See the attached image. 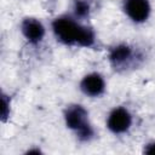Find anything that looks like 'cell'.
<instances>
[{"label":"cell","mask_w":155,"mask_h":155,"mask_svg":"<svg viewBox=\"0 0 155 155\" xmlns=\"http://www.w3.org/2000/svg\"><path fill=\"white\" fill-rule=\"evenodd\" d=\"M51 30L58 42L65 46L88 48L96 44V33L71 13L59 15L51 22Z\"/></svg>","instance_id":"cell-1"},{"label":"cell","mask_w":155,"mask_h":155,"mask_svg":"<svg viewBox=\"0 0 155 155\" xmlns=\"http://www.w3.org/2000/svg\"><path fill=\"white\" fill-rule=\"evenodd\" d=\"M63 119L67 128L70 130L80 142L88 143L94 138L96 131L90 121L88 111L84 105L78 103L67 105Z\"/></svg>","instance_id":"cell-2"},{"label":"cell","mask_w":155,"mask_h":155,"mask_svg":"<svg viewBox=\"0 0 155 155\" xmlns=\"http://www.w3.org/2000/svg\"><path fill=\"white\" fill-rule=\"evenodd\" d=\"M0 119L1 122L5 124L11 115V98L4 91L1 92V101H0Z\"/></svg>","instance_id":"cell-9"},{"label":"cell","mask_w":155,"mask_h":155,"mask_svg":"<svg viewBox=\"0 0 155 155\" xmlns=\"http://www.w3.org/2000/svg\"><path fill=\"white\" fill-rule=\"evenodd\" d=\"M79 88L81 93L88 98H99L107 91V81L101 73L91 71L81 78Z\"/></svg>","instance_id":"cell-7"},{"label":"cell","mask_w":155,"mask_h":155,"mask_svg":"<svg viewBox=\"0 0 155 155\" xmlns=\"http://www.w3.org/2000/svg\"><path fill=\"white\" fill-rule=\"evenodd\" d=\"M91 13V4L88 0H74L71 5V15L80 19L85 21L90 17Z\"/></svg>","instance_id":"cell-8"},{"label":"cell","mask_w":155,"mask_h":155,"mask_svg":"<svg viewBox=\"0 0 155 155\" xmlns=\"http://www.w3.org/2000/svg\"><path fill=\"white\" fill-rule=\"evenodd\" d=\"M144 153L154 155V154H155V142H151V143L147 144V145L144 147Z\"/></svg>","instance_id":"cell-10"},{"label":"cell","mask_w":155,"mask_h":155,"mask_svg":"<svg viewBox=\"0 0 155 155\" xmlns=\"http://www.w3.org/2000/svg\"><path fill=\"white\" fill-rule=\"evenodd\" d=\"M19 30L24 40L30 45H39L46 36V27L41 19L27 16L21 21Z\"/></svg>","instance_id":"cell-5"},{"label":"cell","mask_w":155,"mask_h":155,"mask_svg":"<svg viewBox=\"0 0 155 155\" xmlns=\"http://www.w3.org/2000/svg\"><path fill=\"white\" fill-rule=\"evenodd\" d=\"M139 56L136 48L127 42H119L110 47L108 61L115 70H126L138 61Z\"/></svg>","instance_id":"cell-3"},{"label":"cell","mask_w":155,"mask_h":155,"mask_svg":"<svg viewBox=\"0 0 155 155\" xmlns=\"http://www.w3.org/2000/svg\"><path fill=\"white\" fill-rule=\"evenodd\" d=\"M125 16L134 24L145 23L151 16L150 0H122Z\"/></svg>","instance_id":"cell-6"},{"label":"cell","mask_w":155,"mask_h":155,"mask_svg":"<svg viewBox=\"0 0 155 155\" xmlns=\"http://www.w3.org/2000/svg\"><path fill=\"white\" fill-rule=\"evenodd\" d=\"M27 153H28V154H33V153H41V150H40V149H30V150H28Z\"/></svg>","instance_id":"cell-11"},{"label":"cell","mask_w":155,"mask_h":155,"mask_svg":"<svg viewBox=\"0 0 155 155\" xmlns=\"http://www.w3.org/2000/svg\"><path fill=\"white\" fill-rule=\"evenodd\" d=\"M133 125V115L128 108L124 105L114 107L107 115L105 126L108 131L115 136L127 133Z\"/></svg>","instance_id":"cell-4"}]
</instances>
